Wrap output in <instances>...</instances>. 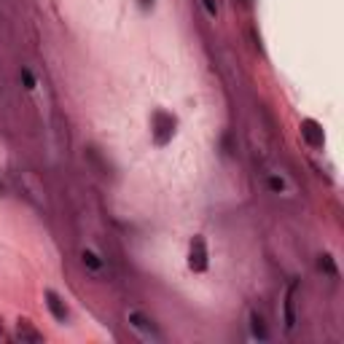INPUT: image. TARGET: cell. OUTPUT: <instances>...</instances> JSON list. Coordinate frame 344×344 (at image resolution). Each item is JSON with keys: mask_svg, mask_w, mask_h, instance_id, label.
I'll return each mask as SVG.
<instances>
[{"mask_svg": "<svg viewBox=\"0 0 344 344\" xmlns=\"http://www.w3.org/2000/svg\"><path fill=\"white\" fill-rule=\"evenodd\" d=\"M285 326H288V328L296 326V314H293V288L288 291V296H285Z\"/></svg>", "mask_w": 344, "mask_h": 344, "instance_id": "ba28073f", "label": "cell"}, {"mask_svg": "<svg viewBox=\"0 0 344 344\" xmlns=\"http://www.w3.org/2000/svg\"><path fill=\"white\" fill-rule=\"evenodd\" d=\"M46 307L51 309V314H54V318L60 320V323L68 320V307H65V301H62L54 291H46Z\"/></svg>", "mask_w": 344, "mask_h": 344, "instance_id": "3957f363", "label": "cell"}, {"mask_svg": "<svg viewBox=\"0 0 344 344\" xmlns=\"http://www.w3.org/2000/svg\"><path fill=\"white\" fill-rule=\"evenodd\" d=\"M191 269L196 272H205L207 269V247H205V240L202 237H196L194 242H191V258H188Z\"/></svg>", "mask_w": 344, "mask_h": 344, "instance_id": "7a4b0ae2", "label": "cell"}, {"mask_svg": "<svg viewBox=\"0 0 344 344\" xmlns=\"http://www.w3.org/2000/svg\"><path fill=\"white\" fill-rule=\"evenodd\" d=\"M250 323H253V336H258V339H261V341H266V339H269V333H266V326H264V320L261 318H258V314L253 312L250 314Z\"/></svg>", "mask_w": 344, "mask_h": 344, "instance_id": "52a82bcc", "label": "cell"}, {"mask_svg": "<svg viewBox=\"0 0 344 344\" xmlns=\"http://www.w3.org/2000/svg\"><path fill=\"white\" fill-rule=\"evenodd\" d=\"M140 6L142 8H151V6H154V0H140Z\"/></svg>", "mask_w": 344, "mask_h": 344, "instance_id": "5bb4252c", "label": "cell"}, {"mask_svg": "<svg viewBox=\"0 0 344 344\" xmlns=\"http://www.w3.org/2000/svg\"><path fill=\"white\" fill-rule=\"evenodd\" d=\"M320 269H326L331 277H336V274H339V272H336V266H333V258H331V255H323V258H320Z\"/></svg>", "mask_w": 344, "mask_h": 344, "instance_id": "30bf717a", "label": "cell"}, {"mask_svg": "<svg viewBox=\"0 0 344 344\" xmlns=\"http://www.w3.org/2000/svg\"><path fill=\"white\" fill-rule=\"evenodd\" d=\"M202 3H205V8H207V14H210V16H215V14H218V8H215V0H202Z\"/></svg>", "mask_w": 344, "mask_h": 344, "instance_id": "7c38bea8", "label": "cell"}, {"mask_svg": "<svg viewBox=\"0 0 344 344\" xmlns=\"http://www.w3.org/2000/svg\"><path fill=\"white\" fill-rule=\"evenodd\" d=\"M129 323H132V326H135L137 331H142V333H146V336L161 339V336H159V331L154 328V323H151V320L146 318V314H140V312H129Z\"/></svg>", "mask_w": 344, "mask_h": 344, "instance_id": "277c9868", "label": "cell"}, {"mask_svg": "<svg viewBox=\"0 0 344 344\" xmlns=\"http://www.w3.org/2000/svg\"><path fill=\"white\" fill-rule=\"evenodd\" d=\"M0 194H3V183H0Z\"/></svg>", "mask_w": 344, "mask_h": 344, "instance_id": "9a60e30c", "label": "cell"}, {"mask_svg": "<svg viewBox=\"0 0 344 344\" xmlns=\"http://www.w3.org/2000/svg\"><path fill=\"white\" fill-rule=\"evenodd\" d=\"M172 132H175V119L167 116V113H161V110H156L154 113V137H156L159 146H164V142L172 137Z\"/></svg>", "mask_w": 344, "mask_h": 344, "instance_id": "6da1fadb", "label": "cell"}, {"mask_svg": "<svg viewBox=\"0 0 344 344\" xmlns=\"http://www.w3.org/2000/svg\"><path fill=\"white\" fill-rule=\"evenodd\" d=\"M83 264L89 266V269H94V272H100V269H102V261H100V258L94 255L92 250H86V253H83Z\"/></svg>", "mask_w": 344, "mask_h": 344, "instance_id": "9c48e42d", "label": "cell"}, {"mask_svg": "<svg viewBox=\"0 0 344 344\" xmlns=\"http://www.w3.org/2000/svg\"><path fill=\"white\" fill-rule=\"evenodd\" d=\"M19 339H22V341H41L43 336L38 331H33L27 320H22V323H19Z\"/></svg>", "mask_w": 344, "mask_h": 344, "instance_id": "8992f818", "label": "cell"}, {"mask_svg": "<svg viewBox=\"0 0 344 344\" xmlns=\"http://www.w3.org/2000/svg\"><path fill=\"white\" fill-rule=\"evenodd\" d=\"M269 186H272V188H277V191H282V180H277V178H272V180H269Z\"/></svg>", "mask_w": 344, "mask_h": 344, "instance_id": "4fadbf2b", "label": "cell"}, {"mask_svg": "<svg viewBox=\"0 0 344 344\" xmlns=\"http://www.w3.org/2000/svg\"><path fill=\"white\" fill-rule=\"evenodd\" d=\"M301 135L307 137L309 146H323V129L314 121H304L301 124Z\"/></svg>", "mask_w": 344, "mask_h": 344, "instance_id": "5b68a950", "label": "cell"}, {"mask_svg": "<svg viewBox=\"0 0 344 344\" xmlns=\"http://www.w3.org/2000/svg\"><path fill=\"white\" fill-rule=\"evenodd\" d=\"M22 81H24L27 89H35V78H33V73H30V70H22Z\"/></svg>", "mask_w": 344, "mask_h": 344, "instance_id": "8fae6325", "label": "cell"}]
</instances>
